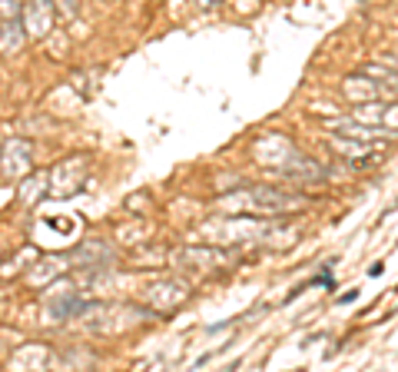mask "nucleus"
I'll list each match as a JSON object with an SVG mask.
<instances>
[{
	"instance_id": "obj_3",
	"label": "nucleus",
	"mask_w": 398,
	"mask_h": 372,
	"mask_svg": "<svg viewBox=\"0 0 398 372\" xmlns=\"http://www.w3.org/2000/svg\"><path fill=\"white\" fill-rule=\"evenodd\" d=\"M395 64H398V56H395Z\"/></svg>"
},
{
	"instance_id": "obj_1",
	"label": "nucleus",
	"mask_w": 398,
	"mask_h": 372,
	"mask_svg": "<svg viewBox=\"0 0 398 372\" xmlns=\"http://www.w3.org/2000/svg\"><path fill=\"white\" fill-rule=\"evenodd\" d=\"M222 206H229L226 213H296L306 206V196L286 193V190H272V186H256V190H239L222 200Z\"/></svg>"
},
{
	"instance_id": "obj_2",
	"label": "nucleus",
	"mask_w": 398,
	"mask_h": 372,
	"mask_svg": "<svg viewBox=\"0 0 398 372\" xmlns=\"http://www.w3.org/2000/svg\"><path fill=\"white\" fill-rule=\"evenodd\" d=\"M279 173H286V176H296V180H322L325 176V170L322 166H315L312 160H306V156H289V163H282L279 166Z\"/></svg>"
}]
</instances>
